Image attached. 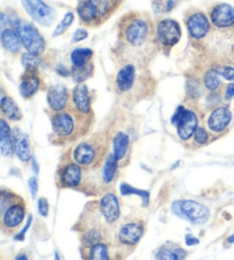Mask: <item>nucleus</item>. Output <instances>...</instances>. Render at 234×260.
<instances>
[{
    "mask_svg": "<svg viewBox=\"0 0 234 260\" xmlns=\"http://www.w3.org/2000/svg\"><path fill=\"white\" fill-rule=\"evenodd\" d=\"M152 79L134 63H126L119 69L115 77V89L125 105H134L150 96L153 92Z\"/></svg>",
    "mask_w": 234,
    "mask_h": 260,
    "instance_id": "f257e3e1",
    "label": "nucleus"
},
{
    "mask_svg": "<svg viewBox=\"0 0 234 260\" xmlns=\"http://www.w3.org/2000/svg\"><path fill=\"white\" fill-rule=\"evenodd\" d=\"M86 117H88V115L79 113L74 108L54 113L51 116V122L53 134L56 138L55 142L73 141L86 133L89 127V118Z\"/></svg>",
    "mask_w": 234,
    "mask_h": 260,
    "instance_id": "f03ea898",
    "label": "nucleus"
},
{
    "mask_svg": "<svg viewBox=\"0 0 234 260\" xmlns=\"http://www.w3.org/2000/svg\"><path fill=\"white\" fill-rule=\"evenodd\" d=\"M120 36L126 46L132 49L142 48L151 37L150 22L138 15L126 16L121 24Z\"/></svg>",
    "mask_w": 234,
    "mask_h": 260,
    "instance_id": "7ed1b4c3",
    "label": "nucleus"
},
{
    "mask_svg": "<svg viewBox=\"0 0 234 260\" xmlns=\"http://www.w3.org/2000/svg\"><path fill=\"white\" fill-rule=\"evenodd\" d=\"M106 152L105 142L100 136L78 143L72 151V156L76 164L82 168L93 169L100 164Z\"/></svg>",
    "mask_w": 234,
    "mask_h": 260,
    "instance_id": "20e7f679",
    "label": "nucleus"
},
{
    "mask_svg": "<svg viewBox=\"0 0 234 260\" xmlns=\"http://www.w3.org/2000/svg\"><path fill=\"white\" fill-rule=\"evenodd\" d=\"M114 10L113 0H82L76 7L80 21L86 25H97Z\"/></svg>",
    "mask_w": 234,
    "mask_h": 260,
    "instance_id": "39448f33",
    "label": "nucleus"
},
{
    "mask_svg": "<svg viewBox=\"0 0 234 260\" xmlns=\"http://www.w3.org/2000/svg\"><path fill=\"white\" fill-rule=\"evenodd\" d=\"M14 28L19 34L22 46L26 49V52L39 56L43 54L46 49V42L32 23L24 20H17L14 22Z\"/></svg>",
    "mask_w": 234,
    "mask_h": 260,
    "instance_id": "423d86ee",
    "label": "nucleus"
},
{
    "mask_svg": "<svg viewBox=\"0 0 234 260\" xmlns=\"http://www.w3.org/2000/svg\"><path fill=\"white\" fill-rule=\"evenodd\" d=\"M182 37L181 25L173 19H164L155 26V39L161 46L173 47Z\"/></svg>",
    "mask_w": 234,
    "mask_h": 260,
    "instance_id": "0eeeda50",
    "label": "nucleus"
},
{
    "mask_svg": "<svg viewBox=\"0 0 234 260\" xmlns=\"http://www.w3.org/2000/svg\"><path fill=\"white\" fill-rule=\"evenodd\" d=\"M21 3L29 16L37 23L49 26L55 20V12L43 0H21Z\"/></svg>",
    "mask_w": 234,
    "mask_h": 260,
    "instance_id": "6e6552de",
    "label": "nucleus"
},
{
    "mask_svg": "<svg viewBox=\"0 0 234 260\" xmlns=\"http://www.w3.org/2000/svg\"><path fill=\"white\" fill-rule=\"evenodd\" d=\"M144 234V222L141 220H129L120 226L118 235L119 244L124 246H135Z\"/></svg>",
    "mask_w": 234,
    "mask_h": 260,
    "instance_id": "1a4fd4ad",
    "label": "nucleus"
},
{
    "mask_svg": "<svg viewBox=\"0 0 234 260\" xmlns=\"http://www.w3.org/2000/svg\"><path fill=\"white\" fill-rule=\"evenodd\" d=\"M25 203L23 199L15 202L7 212L4 216L2 223H0V228L6 233V234H12L15 232L20 225L23 222L25 218Z\"/></svg>",
    "mask_w": 234,
    "mask_h": 260,
    "instance_id": "9d476101",
    "label": "nucleus"
},
{
    "mask_svg": "<svg viewBox=\"0 0 234 260\" xmlns=\"http://www.w3.org/2000/svg\"><path fill=\"white\" fill-rule=\"evenodd\" d=\"M186 28L190 37L194 40L204 39L210 31V22L205 13L193 12L186 17Z\"/></svg>",
    "mask_w": 234,
    "mask_h": 260,
    "instance_id": "9b49d317",
    "label": "nucleus"
},
{
    "mask_svg": "<svg viewBox=\"0 0 234 260\" xmlns=\"http://www.w3.org/2000/svg\"><path fill=\"white\" fill-rule=\"evenodd\" d=\"M209 19L215 28H232L234 25V7L228 4H218L211 8Z\"/></svg>",
    "mask_w": 234,
    "mask_h": 260,
    "instance_id": "f8f14e48",
    "label": "nucleus"
},
{
    "mask_svg": "<svg viewBox=\"0 0 234 260\" xmlns=\"http://www.w3.org/2000/svg\"><path fill=\"white\" fill-rule=\"evenodd\" d=\"M232 120V113L227 107H217L209 115L207 125L211 132L220 133L226 129Z\"/></svg>",
    "mask_w": 234,
    "mask_h": 260,
    "instance_id": "ddd939ff",
    "label": "nucleus"
},
{
    "mask_svg": "<svg viewBox=\"0 0 234 260\" xmlns=\"http://www.w3.org/2000/svg\"><path fill=\"white\" fill-rule=\"evenodd\" d=\"M83 179V169L79 164L69 163L63 167L58 178V186L62 188H75Z\"/></svg>",
    "mask_w": 234,
    "mask_h": 260,
    "instance_id": "4468645a",
    "label": "nucleus"
},
{
    "mask_svg": "<svg viewBox=\"0 0 234 260\" xmlns=\"http://www.w3.org/2000/svg\"><path fill=\"white\" fill-rule=\"evenodd\" d=\"M183 210L186 219L192 222L198 223V225L205 223L210 217L209 209L206 205L198 203L196 201H183Z\"/></svg>",
    "mask_w": 234,
    "mask_h": 260,
    "instance_id": "2eb2a0df",
    "label": "nucleus"
},
{
    "mask_svg": "<svg viewBox=\"0 0 234 260\" xmlns=\"http://www.w3.org/2000/svg\"><path fill=\"white\" fill-rule=\"evenodd\" d=\"M13 141H14V151L22 162H29L32 159V152H31L30 139L28 133L22 131L20 127L13 129Z\"/></svg>",
    "mask_w": 234,
    "mask_h": 260,
    "instance_id": "dca6fc26",
    "label": "nucleus"
},
{
    "mask_svg": "<svg viewBox=\"0 0 234 260\" xmlns=\"http://www.w3.org/2000/svg\"><path fill=\"white\" fill-rule=\"evenodd\" d=\"M47 102L54 113L66 109L69 103V93L63 85H53L47 92Z\"/></svg>",
    "mask_w": 234,
    "mask_h": 260,
    "instance_id": "f3484780",
    "label": "nucleus"
},
{
    "mask_svg": "<svg viewBox=\"0 0 234 260\" xmlns=\"http://www.w3.org/2000/svg\"><path fill=\"white\" fill-rule=\"evenodd\" d=\"M100 210L106 223H114L120 218V205L116 196L113 194H106L100 201Z\"/></svg>",
    "mask_w": 234,
    "mask_h": 260,
    "instance_id": "a211bd4d",
    "label": "nucleus"
},
{
    "mask_svg": "<svg viewBox=\"0 0 234 260\" xmlns=\"http://www.w3.org/2000/svg\"><path fill=\"white\" fill-rule=\"evenodd\" d=\"M72 105L79 113L89 115L92 111V101L88 94V87L83 83H79L72 93Z\"/></svg>",
    "mask_w": 234,
    "mask_h": 260,
    "instance_id": "6ab92c4d",
    "label": "nucleus"
},
{
    "mask_svg": "<svg viewBox=\"0 0 234 260\" xmlns=\"http://www.w3.org/2000/svg\"><path fill=\"white\" fill-rule=\"evenodd\" d=\"M198 123H199V120H198V116L196 115L194 111L186 109L181 122L177 125L178 138L183 141L191 139V137H193V134L197 131Z\"/></svg>",
    "mask_w": 234,
    "mask_h": 260,
    "instance_id": "aec40b11",
    "label": "nucleus"
},
{
    "mask_svg": "<svg viewBox=\"0 0 234 260\" xmlns=\"http://www.w3.org/2000/svg\"><path fill=\"white\" fill-rule=\"evenodd\" d=\"M40 88V78L38 71H26L22 76L20 83V93L24 99L32 98Z\"/></svg>",
    "mask_w": 234,
    "mask_h": 260,
    "instance_id": "412c9836",
    "label": "nucleus"
},
{
    "mask_svg": "<svg viewBox=\"0 0 234 260\" xmlns=\"http://www.w3.org/2000/svg\"><path fill=\"white\" fill-rule=\"evenodd\" d=\"M0 152L4 157H12L14 154L13 132L4 118H0Z\"/></svg>",
    "mask_w": 234,
    "mask_h": 260,
    "instance_id": "4be33fe9",
    "label": "nucleus"
},
{
    "mask_svg": "<svg viewBox=\"0 0 234 260\" xmlns=\"http://www.w3.org/2000/svg\"><path fill=\"white\" fill-rule=\"evenodd\" d=\"M0 43H2L4 49H6L11 54H17L21 52L22 43L15 28H7L4 30L0 34Z\"/></svg>",
    "mask_w": 234,
    "mask_h": 260,
    "instance_id": "5701e85b",
    "label": "nucleus"
},
{
    "mask_svg": "<svg viewBox=\"0 0 234 260\" xmlns=\"http://www.w3.org/2000/svg\"><path fill=\"white\" fill-rule=\"evenodd\" d=\"M130 145V138L126 132L118 131L113 138V154L118 162L125 159Z\"/></svg>",
    "mask_w": 234,
    "mask_h": 260,
    "instance_id": "b1692460",
    "label": "nucleus"
},
{
    "mask_svg": "<svg viewBox=\"0 0 234 260\" xmlns=\"http://www.w3.org/2000/svg\"><path fill=\"white\" fill-rule=\"evenodd\" d=\"M0 110H2L3 115L6 118L13 120V122H17V120H21L23 117L17 103L11 96L2 98V100H0Z\"/></svg>",
    "mask_w": 234,
    "mask_h": 260,
    "instance_id": "393cba45",
    "label": "nucleus"
},
{
    "mask_svg": "<svg viewBox=\"0 0 234 260\" xmlns=\"http://www.w3.org/2000/svg\"><path fill=\"white\" fill-rule=\"evenodd\" d=\"M84 258L85 259H92V260H107L110 259V252L109 246L104 242L101 243H96L91 246H86L83 250Z\"/></svg>",
    "mask_w": 234,
    "mask_h": 260,
    "instance_id": "a878e982",
    "label": "nucleus"
},
{
    "mask_svg": "<svg viewBox=\"0 0 234 260\" xmlns=\"http://www.w3.org/2000/svg\"><path fill=\"white\" fill-rule=\"evenodd\" d=\"M186 251L179 248L176 244H165L158 249L155 252L157 259H166V260H177L184 259L186 257Z\"/></svg>",
    "mask_w": 234,
    "mask_h": 260,
    "instance_id": "bb28decb",
    "label": "nucleus"
},
{
    "mask_svg": "<svg viewBox=\"0 0 234 260\" xmlns=\"http://www.w3.org/2000/svg\"><path fill=\"white\" fill-rule=\"evenodd\" d=\"M106 240V233L103 227H95L91 228V230H87L84 232L82 236V242L84 248L86 246H91L96 243H101V242H104Z\"/></svg>",
    "mask_w": 234,
    "mask_h": 260,
    "instance_id": "cd10ccee",
    "label": "nucleus"
},
{
    "mask_svg": "<svg viewBox=\"0 0 234 260\" xmlns=\"http://www.w3.org/2000/svg\"><path fill=\"white\" fill-rule=\"evenodd\" d=\"M22 197H20L15 192H13L10 189H5V188H0V223L7 210L15 203V202L20 201Z\"/></svg>",
    "mask_w": 234,
    "mask_h": 260,
    "instance_id": "c85d7f7f",
    "label": "nucleus"
},
{
    "mask_svg": "<svg viewBox=\"0 0 234 260\" xmlns=\"http://www.w3.org/2000/svg\"><path fill=\"white\" fill-rule=\"evenodd\" d=\"M93 51L91 48H75L71 53L72 68H82V67L91 63Z\"/></svg>",
    "mask_w": 234,
    "mask_h": 260,
    "instance_id": "c756f323",
    "label": "nucleus"
},
{
    "mask_svg": "<svg viewBox=\"0 0 234 260\" xmlns=\"http://www.w3.org/2000/svg\"><path fill=\"white\" fill-rule=\"evenodd\" d=\"M118 163H119L118 159L115 158L113 152H111V154L106 156L105 163L103 165V170H102V178H103V181L107 183V185L111 183L115 177L116 170H118V167H119Z\"/></svg>",
    "mask_w": 234,
    "mask_h": 260,
    "instance_id": "7c9ffc66",
    "label": "nucleus"
},
{
    "mask_svg": "<svg viewBox=\"0 0 234 260\" xmlns=\"http://www.w3.org/2000/svg\"><path fill=\"white\" fill-rule=\"evenodd\" d=\"M220 76L215 69H210L207 71L204 76V85L205 87L210 92H215L220 87Z\"/></svg>",
    "mask_w": 234,
    "mask_h": 260,
    "instance_id": "2f4dec72",
    "label": "nucleus"
},
{
    "mask_svg": "<svg viewBox=\"0 0 234 260\" xmlns=\"http://www.w3.org/2000/svg\"><path fill=\"white\" fill-rule=\"evenodd\" d=\"M21 62L26 71H38L40 64H42V60H40L39 55L32 54V53L29 52L22 54Z\"/></svg>",
    "mask_w": 234,
    "mask_h": 260,
    "instance_id": "473e14b6",
    "label": "nucleus"
},
{
    "mask_svg": "<svg viewBox=\"0 0 234 260\" xmlns=\"http://www.w3.org/2000/svg\"><path fill=\"white\" fill-rule=\"evenodd\" d=\"M93 71V66L92 63H88L86 66L82 67V68H72V77L78 83H83L85 79L91 77Z\"/></svg>",
    "mask_w": 234,
    "mask_h": 260,
    "instance_id": "72a5a7b5",
    "label": "nucleus"
},
{
    "mask_svg": "<svg viewBox=\"0 0 234 260\" xmlns=\"http://www.w3.org/2000/svg\"><path fill=\"white\" fill-rule=\"evenodd\" d=\"M74 21V15L73 13H66L65 16L63 17V20L58 23V25L55 28L53 32V37H57V36H61L65 32V31L70 28V25L73 23Z\"/></svg>",
    "mask_w": 234,
    "mask_h": 260,
    "instance_id": "f704fd0d",
    "label": "nucleus"
},
{
    "mask_svg": "<svg viewBox=\"0 0 234 260\" xmlns=\"http://www.w3.org/2000/svg\"><path fill=\"white\" fill-rule=\"evenodd\" d=\"M120 192L123 195H132V194H136L138 196H141L143 199L144 204L147 205L148 204V192L145 190H139V189H135V188L130 187L129 185H126V183H123L120 186Z\"/></svg>",
    "mask_w": 234,
    "mask_h": 260,
    "instance_id": "c9c22d12",
    "label": "nucleus"
},
{
    "mask_svg": "<svg viewBox=\"0 0 234 260\" xmlns=\"http://www.w3.org/2000/svg\"><path fill=\"white\" fill-rule=\"evenodd\" d=\"M193 138H194V142H197L198 145H206L209 140V134L204 127L198 126L197 131L193 134Z\"/></svg>",
    "mask_w": 234,
    "mask_h": 260,
    "instance_id": "e433bc0d",
    "label": "nucleus"
},
{
    "mask_svg": "<svg viewBox=\"0 0 234 260\" xmlns=\"http://www.w3.org/2000/svg\"><path fill=\"white\" fill-rule=\"evenodd\" d=\"M219 76H222L227 80H234V68L231 66H219L215 69Z\"/></svg>",
    "mask_w": 234,
    "mask_h": 260,
    "instance_id": "4c0bfd02",
    "label": "nucleus"
},
{
    "mask_svg": "<svg viewBox=\"0 0 234 260\" xmlns=\"http://www.w3.org/2000/svg\"><path fill=\"white\" fill-rule=\"evenodd\" d=\"M14 24L11 20V17L8 16L6 13L0 12V34L7 28H11V25Z\"/></svg>",
    "mask_w": 234,
    "mask_h": 260,
    "instance_id": "58836bf2",
    "label": "nucleus"
},
{
    "mask_svg": "<svg viewBox=\"0 0 234 260\" xmlns=\"http://www.w3.org/2000/svg\"><path fill=\"white\" fill-rule=\"evenodd\" d=\"M172 211H173L174 214H176L177 217L186 219L185 213H184V210H183V201L174 202L173 205H172Z\"/></svg>",
    "mask_w": 234,
    "mask_h": 260,
    "instance_id": "ea45409f",
    "label": "nucleus"
},
{
    "mask_svg": "<svg viewBox=\"0 0 234 260\" xmlns=\"http://www.w3.org/2000/svg\"><path fill=\"white\" fill-rule=\"evenodd\" d=\"M38 209H39V213L40 216L43 217H47L48 216V212H49V204L46 199H44V197H42L38 201Z\"/></svg>",
    "mask_w": 234,
    "mask_h": 260,
    "instance_id": "a19ab883",
    "label": "nucleus"
},
{
    "mask_svg": "<svg viewBox=\"0 0 234 260\" xmlns=\"http://www.w3.org/2000/svg\"><path fill=\"white\" fill-rule=\"evenodd\" d=\"M185 110L186 109L184 108L183 106H179L178 108H177V110L175 111V114H174V116L172 117V124L174 125V126L177 127V125L179 124V122H181V119L183 117L184 113H185Z\"/></svg>",
    "mask_w": 234,
    "mask_h": 260,
    "instance_id": "79ce46f5",
    "label": "nucleus"
},
{
    "mask_svg": "<svg viewBox=\"0 0 234 260\" xmlns=\"http://www.w3.org/2000/svg\"><path fill=\"white\" fill-rule=\"evenodd\" d=\"M88 37V32L85 29H78L73 34V37H72V43H78L82 42V40L86 39Z\"/></svg>",
    "mask_w": 234,
    "mask_h": 260,
    "instance_id": "37998d69",
    "label": "nucleus"
},
{
    "mask_svg": "<svg viewBox=\"0 0 234 260\" xmlns=\"http://www.w3.org/2000/svg\"><path fill=\"white\" fill-rule=\"evenodd\" d=\"M29 187H30L31 196H32V199H35V196H37V192H38V181H37V178H35V177L30 178Z\"/></svg>",
    "mask_w": 234,
    "mask_h": 260,
    "instance_id": "c03bdc74",
    "label": "nucleus"
},
{
    "mask_svg": "<svg viewBox=\"0 0 234 260\" xmlns=\"http://www.w3.org/2000/svg\"><path fill=\"white\" fill-rule=\"evenodd\" d=\"M31 221H32V217L30 216V217L28 218V222H26V225H25L24 228H23V231H22L19 235L15 236V240H17V241H23V240H24V235H25L26 231L29 230V227H30V225H31Z\"/></svg>",
    "mask_w": 234,
    "mask_h": 260,
    "instance_id": "a18cd8bd",
    "label": "nucleus"
},
{
    "mask_svg": "<svg viewBox=\"0 0 234 260\" xmlns=\"http://www.w3.org/2000/svg\"><path fill=\"white\" fill-rule=\"evenodd\" d=\"M233 96H234V83L229 84L226 87V92H225V99H226V100H229V99H232Z\"/></svg>",
    "mask_w": 234,
    "mask_h": 260,
    "instance_id": "49530a36",
    "label": "nucleus"
},
{
    "mask_svg": "<svg viewBox=\"0 0 234 260\" xmlns=\"http://www.w3.org/2000/svg\"><path fill=\"white\" fill-rule=\"evenodd\" d=\"M177 3H178V0H167V2H166V5H165V11L170 12L175 6L177 5Z\"/></svg>",
    "mask_w": 234,
    "mask_h": 260,
    "instance_id": "de8ad7c7",
    "label": "nucleus"
},
{
    "mask_svg": "<svg viewBox=\"0 0 234 260\" xmlns=\"http://www.w3.org/2000/svg\"><path fill=\"white\" fill-rule=\"evenodd\" d=\"M185 242H186L187 245H197L198 243H199V240L194 239V237H193L192 235H186Z\"/></svg>",
    "mask_w": 234,
    "mask_h": 260,
    "instance_id": "09e8293b",
    "label": "nucleus"
},
{
    "mask_svg": "<svg viewBox=\"0 0 234 260\" xmlns=\"http://www.w3.org/2000/svg\"><path fill=\"white\" fill-rule=\"evenodd\" d=\"M56 70H57V73L60 74L61 76H64V77H66V76H69L70 75V71L67 70L65 67H62V66H58L57 68H56Z\"/></svg>",
    "mask_w": 234,
    "mask_h": 260,
    "instance_id": "8fccbe9b",
    "label": "nucleus"
},
{
    "mask_svg": "<svg viewBox=\"0 0 234 260\" xmlns=\"http://www.w3.org/2000/svg\"><path fill=\"white\" fill-rule=\"evenodd\" d=\"M32 165H33L34 172L38 173L39 172V168H38V165H37V162H35V159H33V158H32Z\"/></svg>",
    "mask_w": 234,
    "mask_h": 260,
    "instance_id": "3c124183",
    "label": "nucleus"
},
{
    "mask_svg": "<svg viewBox=\"0 0 234 260\" xmlns=\"http://www.w3.org/2000/svg\"><path fill=\"white\" fill-rule=\"evenodd\" d=\"M16 259H24V260H26V259H28V257H26L24 253H20L19 255H16Z\"/></svg>",
    "mask_w": 234,
    "mask_h": 260,
    "instance_id": "603ef678",
    "label": "nucleus"
},
{
    "mask_svg": "<svg viewBox=\"0 0 234 260\" xmlns=\"http://www.w3.org/2000/svg\"><path fill=\"white\" fill-rule=\"evenodd\" d=\"M227 243H229V244H231V243H234V234L228 237V239H227Z\"/></svg>",
    "mask_w": 234,
    "mask_h": 260,
    "instance_id": "864d4df0",
    "label": "nucleus"
}]
</instances>
